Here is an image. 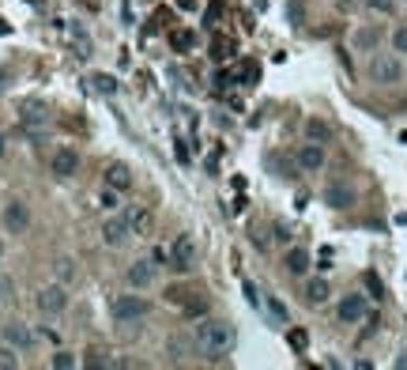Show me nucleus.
<instances>
[{
  "mask_svg": "<svg viewBox=\"0 0 407 370\" xmlns=\"http://www.w3.org/2000/svg\"><path fill=\"white\" fill-rule=\"evenodd\" d=\"M196 257H200L196 238L193 235H177L174 246H170V269H174V272H193L196 269Z\"/></svg>",
  "mask_w": 407,
  "mask_h": 370,
  "instance_id": "2",
  "label": "nucleus"
},
{
  "mask_svg": "<svg viewBox=\"0 0 407 370\" xmlns=\"http://www.w3.org/2000/svg\"><path fill=\"white\" fill-rule=\"evenodd\" d=\"M0 367H19V355H15L12 344H4V348H0Z\"/></svg>",
  "mask_w": 407,
  "mask_h": 370,
  "instance_id": "25",
  "label": "nucleus"
},
{
  "mask_svg": "<svg viewBox=\"0 0 407 370\" xmlns=\"http://www.w3.org/2000/svg\"><path fill=\"white\" fill-rule=\"evenodd\" d=\"M381 42V34L374 27H362V31H354V49H374Z\"/></svg>",
  "mask_w": 407,
  "mask_h": 370,
  "instance_id": "22",
  "label": "nucleus"
},
{
  "mask_svg": "<svg viewBox=\"0 0 407 370\" xmlns=\"http://www.w3.org/2000/svg\"><path fill=\"white\" fill-rule=\"evenodd\" d=\"M324 204H328V208H336V212L351 208V204H354V185H347V182H332V185L324 189Z\"/></svg>",
  "mask_w": 407,
  "mask_h": 370,
  "instance_id": "10",
  "label": "nucleus"
},
{
  "mask_svg": "<svg viewBox=\"0 0 407 370\" xmlns=\"http://www.w3.org/2000/svg\"><path fill=\"white\" fill-rule=\"evenodd\" d=\"M23 125L27 128L46 125V106H42V102H27V106H23Z\"/></svg>",
  "mask_w": 407,
  "mask_h": 370,
  "instance_id": "18",
  "label": "nucleus"
},
{
  "mask_svg": "<svg viewBox=\"0 0 407 370\" xmlns=\"http://www.w3.org/2000/svg\"><path fill=\"white\" fill-rule=\"evenodd\" d=\"M275 238H279V242H291V230L279 223V227H275Z\"/></svg>",
  "mask_w": 407,
  "mask_h": 370,
  "instance_id": "33",
  "label": "nucleus"
},
{
  "mask_svg": "<svg viewBox=\"0 0 407 370\" xmlns=\"http://www.w3.org/2000/svg\"><path fill=\"white\" fill-rule=\"evenodd\" d=\"M64 306H68V291L60 287V283H49V287L38 291V310L42 314H60Z\"/></svg>",
  "mask_w": 407,
  "mask_h": 370,
  "instance_id": "8",
  "label": "nucleus"
},
{
  "mask_svg": "<svg viewBox=\"0 0 407 370\" xmlns=\"http://www.w3.org/2000/svg\"><path fill=\"white\" fill-rule=\"evenodd\" d=\"M366 283H370V291H374V298H381V283H377V276H374V272H370V276H366Z\"/></svg>",
  "mask_w": 407,
  "mask_h": 370,
  "instance_id": "32",
  "label": "nucleus"
},
{
  "mask_svg": "<svg viewBox=\"0 0 407 370\" xmlns=\"http://www.w3.org/2000/svg\"><path fill=\"white\" fill-rule=\"evenodd\" d=\"M8 151V136H0V155H4Z\"/></svg>",
  "mask_w": 407,
  "mask_h": 370,
  "instance_id": "34",
  "label": "nucleus"
},
{
  "mask_svg": "<svg viewBox=\"0 0 407 370\" xmlns=\"http://www.w3.org/2000/svg\"><path fill=\"white\" fill-rule=\"evenodd\" d=\"M49 170H53L57 178H72L76 170H80V155H76L72 148H57L53 159H49Z\"/></svg>",
  "mask_w": 407,
  "mask_h": 370,
  "instance_id": "9",
  "label": "nucleus"
},
{
  "mask_svg": "<svg viewBox=\"0 0 407 370\" xmlns=\"http://www.w3.org/2000/svg\"><path fill=\"white\" fill-rule=\"evenodd\" d=\"M234 340H238V333H234L230 321H204L200 329H196V344H200L204 359H223L234 351Z\"/></svg>",
  "mask_w": 407,
  "mask_h": 370,
  "instance_id": "1",
  "label": "nucleus"
},
{
  "mask_svg": "<svg viewBox=\"0 0 407 370\" xmlns=\"http://www.w3.org/2000/svg\"><path fill=\"white\" fill-rule=\"evenodd\" d=\"M72 46H76V53H80V57L91 53V38H87L83 31H72Z\"/></svg>",
  "mask_w": 407,
  "mask_h": 370,
  "instance_id": "23",
  "label": "nucleus"
},
{
  "mask_svg": "<svg viewBox=\"0 0 407 370\" xmlns=\"http://www.w3.org/2000/svg\"><path fill=\"white\" fill-rule=\"evenodd\" d=\"M57 272H60V280H72V261H68V257L57 261Z\"/></svg>",
  "mask_w": 407,
  "mask_h": 370,
  "instance_id": "30",
  "label": "nucleus"
},
{
  "mask_svg": "<svg viewBox=\"0 0 407 370\" xmlns=\"http://www.w3.org/2000/svg\"><path fill=\"white\" fill-rule=\"evenodd\" d=\"M125 216H128V227H132V235H144V230L151 227V216H147L144 208H128Z\"/></svg>",
  "mask_w": 407,
  "mask_h": 370,
  "instance_id": "20",
  "label": "nucleus"
},
{
  "mask_svg": "<svg viewBox=\"0 0 407 370\" xmlns=\"http://www.w3.org/2000/svg\"><path fill=\"white\" fill-rule=\"evenodd\" d=\"M328 295H332V287H328V280H324V276L306 280V303H309V306H324V303H328Z\"/></svg>",
  "mask_w": 407,
  "mask_h": 370,
  "instance_id": "15",
  "label": "nucleus"
},
{
  "mask_svg": "<svg viewBox=\"0 0 407 370\" xmlns=\"http://www.w3.org/2000/svg\"><path fill=\"white\" fill-rule=\"evenodd\" d=\"M287 340H291V348H298V351L306 348V333H302V329H294V333H291Z\"/></svg>",
  "mask_w": 407,
  "mask_h": 370,
  "instance_id": "29",
  "label": "nucleus"
},
{
  "mask_svg": "<svg viewBox=\"0 0 407 370\" xmlns=\"http://www.w3.org/2000/svg\"><path fill=\"white\" fill-rule=\"evenodd\" d=\"M306 136H309V140H317V144H328L332 128H328L324 121H320V117H309V121H306Z\"/></svg>",
  "mask_w": 407,
  "mask_h": 370,
  "instance_id": "19",
  "label": "nucleus"
},
{
  "mask_svg": "<svg viewBox=\"0 0 407 370\" xmlns=\"http://www.w3.org/2000/svg\"><path fill=\"white\" fill-rule=\"evenodd\" d=\"M366 4L374 8V12H385V15H388V12H392V8H396L392 0H366Z\"/></svg>",
  "mask_w": 407,
  "mask_h": 370,
  "instance_id": "28",
  "label": "nucleus"
},
{
  "mask_svg": "<svg viewBox=\"0 0 407 370\" xmlns=\"http://www.w3.org/2000/svg\"><path fill=\"white\" fill-rule=\"evenodd\" d=\"M128 235H132V227H128L125 212H117V216H110L106 223H102V242L106 246H125Z\"/></svg>",
  "mask_w": 407,
  "mask_h": 370,
  "instance_id": "5",
  "label": "nucleus"
},
{
  "mask_svg": "<svg viewBox=\"0 0 407 370\" xmlns=\"http://www.w3.org/2000/svg\"><path fill=\"white\" fill-rule=\"evenodd\" d=\"M106 185L117 189V193H125V189L132 185V170H128L125 162H110L106 167Z\"/></svg>",
  "mask_w": 407,
  "mask_h": 370,
  "instance_id": "14",
  "label": "nucleus"
},
{
  "mask_svg": "<svg viewBox=\"0 0 407 370\" xmlns=\"http://www.w3.org/2000/svg\"><path fill=\"white\" fill-rule=\"evenodd\" d=\"M4 344H12L15 351H27L31 344H34V333H31L23 321H8V325H4Z\"/></svg>",
  "mask_w": 407,
  "mask_h": 370,
  "instance_id": "12",
  "label": "nucleus"
},
{
  "mask_svg": "<svg viewBox=\"0 0 407 370\" xmlns=\"http://www.w3.org/2000/svg\"><path fill=\"white\" fill-rule=\"evenodd\" d=\"M370 76H374V83H396L404 76V65L396 53H377L374 61H370Z\"/></svg>",
  "mask_w": 407,
  "mask_h": 370,
  "instance_id": "4",
  "label": "nucleus"
},
{
  "mask_svg": "<svg viewBox=\"0 0 407 370\" xmlns=\"http://www.w3.org/2000/svg\"><path fill=\"white\" fill-rule=\"evenodd\" d=\"M27 223H31V212H27V204H23V201H12L4 208V227L12 230V235H23Z\"/></svg>",
  "mask_w": 407,
  "mask_h": 370,
  "instance_id": "11",
  "label": "nucleus"
},
{
  "mask_svg": "<svg viewBox=\"0 0 407 370\" xmlns=\"http://www.w3.org/2000/svg\"><path fill=\"white\" fill-rule=\"evenodd\" d=\"M174 46H177V49H193V34H189V31H177V34H174Z\"/></svg>",
  "mask_w": 407,
  "mask_h": 370,
  "instance_id": "27",
  "label": "nucleus"
},
{
  "mask_svg": "<svg viewBox=\"0 0 407 370\" xmlns=\"http://www.w3.org/2000/svg\"><path fill=\"white\" fill-rule=\"evenodd\" d=\"M283 269H287L291 276H306V272H309V253H306V249H298V246L287 249V257H283Z\"/></svg>",
  "mask_w": 407,
  "mask_h": 370,
  "instance_id": "16",
  "label": "nucleus"
},
{
  "mask_svg": "<svg viewBox=\"0 0 407 370\" xmlns=\"http://www.w3.org/2000/svg\"><path fill=\"white\" fill-rule=\"evenodd\" d=\"M392 49H396V53H407V27L392 31Z\"/></svg>",
  "mask_w": 407,
  "mask_h": 370,
  "instance_id": "26",
  "label": "nucleus"
},
{
  "mask_svg": "<svg viewBox=\"0 0 407 370\" xmlns=\"http://www.w3.org/2000/svg\"><path fill=\"white\" fill-rule=\"evenodd\" d=\"M91 91H98V94H117V80H114V76H106V72H94V76H91Z\"/></svg>",
  "mask_w": 407,
  "mask_h": 370,
  "instance_id": "21",
  "label": "nucleus"
},
{
  "mask_svg": "<svg viewBox=\"0 0 407 370\" xmlns=\"http://www.w3.org/2000/svg\"><path fill=\"white\" fill-rule=\"evenodd\" d=\"M125 280H128V287H136V291H144L147 283L155 280V264H147V261H136V264H128V272H125Z\"/></svg>",
  "mask_w": 407,
  "mask_h": 370,
  "instance_id": "13",
  "label": "nucleus"
},
{
  "mask_svg": "<svg viewBox=\"0 0 407 370\" xmlns=\"http://www.w3.org/2000/svg\"><path fill=\"white\" fill-rule=\"evenodd\" d=\"M298 167L306 170V174H317V170H324V144L317 140H306L298 148Z\"/></svg>",
  "mask_w": 407,
  "mask_h": 370,
  "instance_id": "7",
  "label": "nucleus"
},
{
  "mask_svg": "<svg viewBox=\"0 0 407 370\" xmlns=\"http://www.w3.org/2000/svg\"><path fill=\"white\" fill-rule=\"evenodd\" d=\"M49 363H53L57 370H72V367H76V355H72V351H57V355L49 359Z\"/></svg>",
  "mask_w": 407,
  "mask_h": 370,
  "instance_id": "24",
  "label": "nucleus"
},
{
  "mask_svg": "<svg viewBox=\"0 0 407 370\" xmlns=\"http://www.w3.org/2000/svg\"><path fill=\"white\" fill-rule=\"evenodd\" d=\"M0 298H12V280L0 276Z\"/></svg>",
  "mask_w": 407,
  "mask_h": 370,
  "instance_id": "31",
  "label": "nucleus"
},
{
  "mask_svg": "<svg viewBox=\"0 0 407 370\" xmlns=\"http://www.w3.org/2000/svg\"><path fill=\"white\" fill-rule=\"evenodd\" d=\"M0 257H4V246H0Z\"/></svg>",
  "mask_w": 407,
  "mask_h": 370,
  "instance_id": "35",
  "label": "nucleus"
},
{
  "mask_svg": "<svg viewBox=\"0 0 407 370\" xmlns=\"http://www.w3.org/2000/svg\"><path fill=\"white\" fill-rule=\"evenodd\" d=\"M264 314L272 317L275 325H291V314H287V306H283L275 295H264Z\"/></svg>",
  "mask_w": 407,
  "mask_h": 370,
  "instance_id": "17",
  "label": "nucleus"
},
{
  "mask_svg": "<svg viewBox=\"0 0 407 370\" xmlns=\"http://www.w3.org/2000/svg\"><path fill=\"white\" fill-rule=\"evenodd\" d=\"M336 317H340V325H358L366 317V295H343L336 306Z\"/></svg>",
  "mask_w": 407,
  "mask_h": 370,
  "instance_id": "6",
  "label": "nucleus"
},
{
  "mask_svg": "<svg viewBox=\"0 0 407 370\" xmlns=\"http://www.w3.org/2000/svg\"><path fill=\"white\" fill-rule=\"evenodd\" d=\"M110 314H114V321H121V325L140 321V317L147 314V303L140 295H117L114 303H110Z\"/></svg>",
  "mask_w": 407,
  "mask_h": 370,
  "instance_id": "3",
  "label": "nucleus"
}]
</instances>
